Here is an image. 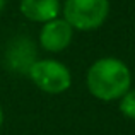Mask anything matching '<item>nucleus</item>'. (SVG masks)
Returning a JSON list of instances; mask_svg holds the SVG:
<instances>
[{
  "label": "nucleus",
  "mask_w": 135,
  "mask_h": 135,
  "mask_svg": "<svg viewBox=\"0 0 135 135\" xmlns=\"http://www.w3.org/2000/svg\"><path fill=\"white\" fill-rule=\"evenodd\" d=\"M86 82L94 98L101 101H115L130 89L132 74L122 60L106 56L96 60L89 67Z\"/></svg>",
  "instance_id": "nucleus-1"
},
{
  "label": "nucleus",
  "mask_w": 135,
  "mask_h": 135,
  "mask_svg": "<svg viewBox=\"0 0 135 135\" xmlns=\"http://www.w3.org/2000/svg\"><path fill=\"white\" fill-rule=\"evenodd\" d=\"M27 74L34 86L48 94H62L72 84L70 70L58 60H36L27 70Z\"/></svg>",
  "instance_id": "nucleus-3"
},
{
  "label": "nucleus",
  "mask_w": 135,
  "mask_h": 135,
  "mask_svg": "<svg viewBox=\"0 0 135 135\" xmlns=\"http://www.w3.org/2000/svg\"><path fill=\"white\" fill-rule=\"evenodd\" d=\"M21 12L33 22H48L58 17L60 0H21Z\"/></svg>",
  "instance_id": "nucleus-5"
},
{
  "label": "nucleus",
  "mask_w": 135,
  "mask_h": 135,
  "mask_svg": "<svg viewBox=\"0 0 135 135\" xmlns=\"http://www.w3.org/2000/svg\"><path fill=\"white\" fill-rule=\"evenodd\" d=\"M3 123V111H2V106H0V127H2Z\"/></svg>",
  "instance_id": "nucleus-8"
},
{
  "label": "nucleus",
  "mask_w": 135,
  "mask_h": 135,
  "mask_svg": "<svg viewBox=\"0 0 135 135\" xmlns=\"http://www.w3.org/2000/svg\"><path fill=\"white\" fill-rule=\"evenodd\" d=\"M109 14V0H65L63 19L79 31H92L104 24Z\"/></svg>",
  "instance_id": "nucleus-2"
},
{
  "label": "nucleus",
  "mask_w": 135,
  "mask_h": 135,
  "mask_svg": "<svg viewBox=\"0 0 135 135\" xmlns=\"http://www.w3.org/2000/svg\"><path fill=\"white\" fill-rule=\"evenodd\" d=\"M3 7H5V0H0V10H2Z\"/></svg>",
  "instance_id": "nucleus-9"
},
{
  "label": "nucleus",
  "mask_w": 135,
  "mask_h": 135,
  "mask_svg": "<svg viewBox=\"0 0 135 135\" xmlns=\"http://www.w3.org/2000/svg\"><path fill=\"white\" fill-rule=\"evenodd\" d=\"M74 36V27L65 19H53L43 24L40 31V45L46 51L58 53L70 45Z\"/></svg>",
  "instance_id": "nucleus-4"
},
{
  "label": "nucleus",
  "mask_w": 135,
  "mask_h": 135,
  "mask_svg": "<svg viewBox=\"0 0 135 135\" xmlns=\"http://www.w3.org/2000/svg\"><path fill=\"white\" fill-rule=\"evenodd\" d=\"M120 111L130 120H135V89H128L120 98Z\"/></svg>",
  "instance_id": "nucleus-7"
},
{
  "label": "nucleus",
  "mask_w": 135,
  "mask_h": 135,
  "mask_svg": "<svg viewBox=\"0 0 135 135\" xmlns=\"http://www.w3.org/2000/svg\"><path fill=\"white\" fill-rule=\"evenodd\" d=\"M7 60H9L10 67L17 72H27L36 60H34V46L31 40L26 38H19V40L12 41L9 51H7Z\"/></svg>",
  "instance_id": "nucleus-6"
}]
</instances>
